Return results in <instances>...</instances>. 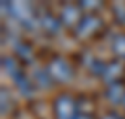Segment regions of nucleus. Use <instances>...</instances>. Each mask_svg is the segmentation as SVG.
Returning a JSON list of instances; mask_svg holds the SVG:
<instances>
[{
    "mask_svg": "<svg viewBox=\"0 0 125 119\" xmlns=\"http://www.w3.org/2000/svg\"><path fill=\"white\" fill-rule=\"evenodd\" d=\"M10 15L19 19L21 24L28 30H32L39 24V17L28 2H10Z\"/></svg>",
    "mask_w": 125,
    "mask_h": 119,
    "instance_id": "1",
    "label": "nucleus"
},
{
    "mask_svg": "<svg viewBox=\"0 0 125 119\" xmlns=\"http://www.w3.org/2000/svg\"><path fill=\"white\" fill-rule=\"evenodd\" d=\"M49 74L54 82H67L73 78V67L69 65L63 58H54L47 67Z\"/></svg>",
    "mask_w": 125,
    "mask_h": 119,
    "instance_id": "2",
    "label": "nucleus"
},
{
    "mask_svg": "<svg viewBox=\"0 0 125 119\" xmlns=\"http://www.w3.org/2000/svg\"><path fill=\"white\" fill-rule=\"evenodd\" d=\"M54 112L58 119H77V102L69 95H60L54 101Z\"/></svg>",
    "mask_w": 125,
    "mask_h": 119,
    "instance_id": "3",
    "label": "nucleus"
},
{
    "mask_svg": "<svg viewBox=\"0 0 125 119\" xmlns=\"http://www.w3.org/2000/svg\"><path fill=\"white\" fill-rule=\"evenodd\" d=\"M103 28V21L95 15H84L82 21L78 22V26L75 28L77 30V36L80 39H88V37H94L97 32Z\"/></svg>",
    "mask_w": 125,
    "mask_h": 119,
    "instance_id": "4",
    "label": "nucleus"
},
{
    "mask_svg": "<svg viewBox=\"0 0 125 119\" xmlns=\"http://www.w3.org/2000/svg\"><path fill=\"white\" fill-rule=\"evenodd\" d=\"M60 21L63 22L65 26H75L77 28L78 22L82 21V13H80V6H75V4H67V6H63V9H62V19Z\"/></svg>",
    "mask_w": 125,
    "mask_h": 119,
    "instance_id": "5",
    "label": "nucleus"
},
{
    "mask_svg": "<svg viewBox=\"0 0 125 119\" xmlns=\"http://www.w3.org/2000/svg\"><path fill=\"white\" fill-rule=\"evenodd\" d=\"M123 71H125V65L121 62H118V60H114V62L106 63V67H104V71H103L101 76H103L110 86V84H118V80L121 78Z\"/></svg>",
    "mask_w": 125,
    "mask_h": 119,
    "instance_id": "6",
    "label": "nucleus"
},
{
    "mask_svg": "<svg viewBox=\"0 0 125 119\" xmlns=\"http://www.w3.org/2000/svg\"><path fill=\"white\" fill-rule=\"evenodd\" d=\"M39 26H41L47 34H58L60 28H62V21H60L58 17L51 15V13H45L43 17H39Z\"/></svg>",
    "mask_w": 125,
    "mask_h": 119,
    "instance_id": "7",
    "label": "nucleus"
},
{
    "mask_svg": "<svg viewBox=\"0 0 125 119\" xmlns=\"http://www.w3.org/2000/svg\"><path fill=\"white\" fill-rule=\"evenodd\" d=\"M13 82H15V86L19 88V91H21L24 97H34V84L28 80V76H24V74H17L15 78H13Z\"/></svg>",
    "mask_w": 125,
    "mask_h": 119,
    "instance_id": "8",
    "label": "nucleus"
},
{
    "mask_svg": "<svg viewBox=\"0 0 125 119\" xmlns=\"http://www.w3.org/2000/svg\"><path fill=\"white\" fill-rule=\"evenodd\" d=\"M106 97H108V101H112V102H123L125 101V88L120 82L110 84L108 89H106Z\"/></svg>",
    "mask_w": 125,
    "mask_h": 119,
    "instance_id": "9",
    "label": "nucleus"
},
{
    "mask_svg": "<svg viewBox=\"0 0 125 119\" xmlns=\"http://www.w3.org/2000/svg\"><path fill=\"white\" fill-rule=\"evenodd\" d=\"M2 67H4V71L8 73L11 78H15L17 74H21V73H22L21 63L17 62V60H13V58H4V60H2Z\"/></svg>",
    "mask_w": 125,
    "mask_h": 119,
    "instance_id": "10",
    "label": "nucleus"
},
{
    "mask_svg": "<svg viewBox=\"0 0 125 119\" xmlns=\"http://www.w3.org/2000/svg\"><path fill=\"white\" fill-rule=\"evenodd\" d=\"M15 54L21 62H32V58H34V50H32V47L26 45V43H17Z\"/></svg>",
    "mask_w": 125,
    "mask_h": 119,
    "instance_id": "11",
    "label": "nucleus"
},
{
    "mask_svg": "<svg viewBox=\"0 0 125 119\" xmlns=\"http://www.w3.org/2000/svg\"><path fill=\"white\" fill-rule=\"evenodd\" d=\"M36 82L39 84V86H43V88H47V86H51L54 80L51 78L49 71H36Z\"/></svg>",
    "mask_w": 125,
    "mask_h": 119,
    "instance_id": "12",
    "label": "nucleus"
},
{
    "mask_svg": "<svg viewBox=\"0 0 125 119\" xmlns=\"http://www.w3.org/2000/svg\"><path fill=\"white\" fill-rule=\"evenodd\" d=\"M112 47H114V50H116L118 56L125 58V36H118L114 39V43H112Z\"/></svg>",
    "mask_w": 125,
    "mask_h": 119,
    "instance_id": "13",
    "label": "nucleus"
},
{
    "mask_svg": "<svg viewBox=\"0 0 125 119\" xmlns=\"http://www.w3.org/2000/svg\"><path fill=\"white\" fill-rule=\"evenodd\" d=\"M0 97H2V114H6V112L11 110V99H10V95H8V89H2Z\"/></svg>",
    "mask_w": 125,
    "mask_h": 119,
    "instance_id": "14",
    "label": "nucleus"
},
{
    "mask_svg": "<svg viewBox=\"0 0 125 119\" xmlns=\"http://www.w3.org/2000/svg\"><path fill=\"white\" fill-rule=\"evenodd\" d=\"M80 9H95V8H99V4H95V2H80Z\"/></svg>",
    "mask_w": 125,
    "mask_h": 119,
    "instance_id": "15",
    "label": "nucleus"
},
{
    "mask_svg": "<svg viewBox=\"0 0 125 119\" xmlns=\"http://www.w3.org/2000/svg\"><path fill=\"white\" fill-rule=\"evenodd\" d=\"M101 119H123V117H120L118 114H106V115H103Z\"/></svg>",
    "mask_w": 125,
    "mask_h": 119,
    "instance_id": "16",
    "label": "nucleus"
},
{
    "mask_svg": "<svg viewBox=\"0 0 125 119\" xmlns=\"http://www.w3.org/2000/svg\"><path fill=\"white\" fill-rule=\"evenodd\" d=\"M77 119H90L88 115H82V117H77Z\"/></svg>",
    "mask_w": 125,
    "mask_h": 119,
    "instance_id": "17",
    "label": "nucleus"
},
{
    "mask_svg": "<svg viewBox=\"0 0 125 119\" xmlns=\"http://www.w3.org/2000/svg\"><path fill=\"white\" fill-rule=\"evenodd\" d=\"M123 104H125V101H123Z\"/></svg>",
    "mask_w": 125,
    "mask_h": 119,
    "instance_id": "18",
    "label": "nucleus"
}]
</instances>
